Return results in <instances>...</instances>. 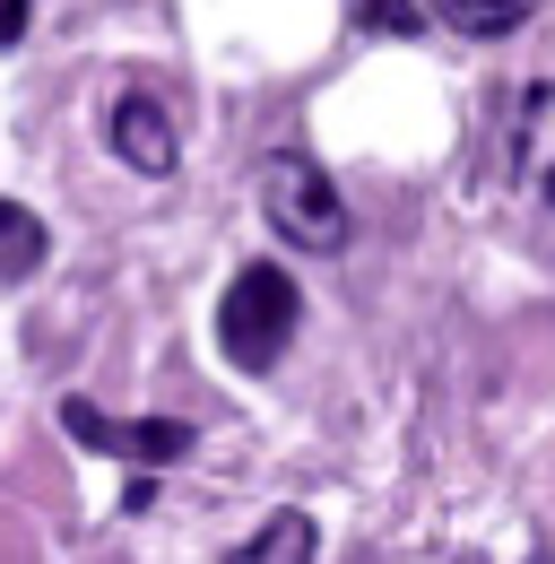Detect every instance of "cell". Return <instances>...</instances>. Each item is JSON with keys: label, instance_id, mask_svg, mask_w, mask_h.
I'll list each match as a JSON object with an SVG mask.
<instances>
[{"label": "cell", "instance_id": "6da1fadb", "mask_svg": "<svg viewBox=\"0 0 555 564\" xmlns=\"http://www.w3.org/2000/svg\"><path fill=\"white\" fill-rule=\"evenodd\" d=\"M295 322H304V286L286 279L278 261H243L235 286L217 295V348L235 356L243 373H270L286 339H295Z\"/></svg>", "mask_w": 555, "mask_h": 564}, {"label": "cell", "instance_id": "7a4b0ae2", "mask_svg": "<svg viewBox=\"0 0 555 564\" xmlns=\"http://www.w3.org/2000/svg\"><path fill=\"white\" fill-rule=\"evenodd\" d=\"M261 217H270L295 252H347V200H339V183H330V165H313L304 148L270 156V174H261Z\"/></svg>", "mask_w": 555, "mask_h": 564}, {"label": "cell", "instance_id": "3957f363", "mask_svg": "<svg viewBox=\"0 0 555 564\" xmlns=\"http://www.w3.org/2000/svg\"><path fill=\"white\" fill-rule=\"evenodd\" d=\"M62 425L87 443V452H122V460H139V469H156V460H183V452H192V425H183V417H139V425H122V417H105L96 400H62Z\"/></svg>", "mask_w": 555, "mask_h": 564}, {"label": "cell", "instance_id": "277c9868", "mask_svg": "<svg viewBox=\"0 0 555 564\" xmlns=\"http://www.w3.org/2000/svg\"><path fill=\"white\" fill-rule=\"evenodd\" d=\"M105 140H113V156H122L131 174H148V183H165V174H174V156H183V140H174V113H165L148 87L113 96V113H105Z\"/></svg>", "mask_w": 555, "mask_h": 564}, {"label": "cell", "instance_id": "5b68a950", "mask_svg": "<svg viewBox=\"0 0 555 564\" xmlns=\"http://www.w3.org/2000/svg\"><path fill=\"white\" fill-rule=\"evenodd\" d=\"M313 556H322V530H313V512L286 503V512H270V521H261L226 564H313Z\"/></svg>", "mask_w": 555, "mask_h": 564}, {"label": "cell", "instance_id": "8992f818", "mask_svg": "<svg viewBox=\"0 0 555 564\" xmlns=\"http://www.w3.org/2000/svg\"><path fill=\"white\" fill-rule=\"evenodd\" d=\"M530 9H538V0H425V18H443L451 35H478V44L521 35V26H530Z\"/></svg>", "mask_w": 555, "mask_h": 564}, {"label": "cell", "instance_id": "52a82bcc", "mask_svg": "<svg viewBox=\"0 0 555 564\" xmlns=\"http://www.w3.org/2000/svg\"><path fill=\"white\" fill-rule=\"evenodd\" d=\"M44 252H53L44 217L18 209V200H0V279H35V270H44Z\"/></svg>", "mask_w": 555, "mask_h": 564}, {"label": "cell", "instance_id": "ba28073f", "mask_svg": "<svg viewBox=\"0 0 555 564\" xmlns=\"http://www.w3.org/2000/svg\"><path fill=\"white\" fill-rule=\"evenodd\" d=\"M356 18H364L373 35H425V26H434L416 0H356Z\"/></svg>", "mask_w": 555, "mask_h": 564}, {"label": "cell", "instance_id": "9c48e42d", "mask_svg": "<svg viewBox=\"0 0 555 564\" xmlns=\"http://www.w3.org/2000/svg\"><path fill=\"white\" fill-rule=\"evenodd\" d=\"M26 35V0H0V44H18Z\"/></svg>", "mask_w": 555, "mask_h": 564}, {"label": "cell", "instance_id": "30bf717a", "mask_svg": "<svg viewBox=\"0 0 555 564\" xmlns=\"http://www.w3.org/2000/svg\"><path fill=\"white\" fill-rule=\"evenodd\" d=\"M538 564H555V556H538Z\"/></svg>", "mask_w": 555, "mask_h": 564}]
</instances>
